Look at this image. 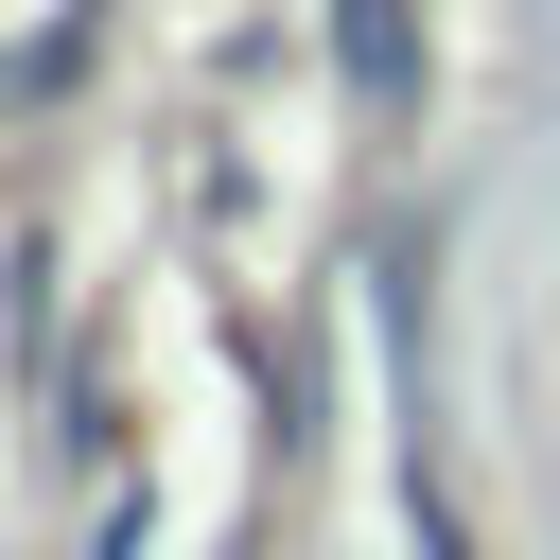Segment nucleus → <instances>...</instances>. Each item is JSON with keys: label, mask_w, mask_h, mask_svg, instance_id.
I'll return each mask as SVG.
<instances>
[]
</instances>
